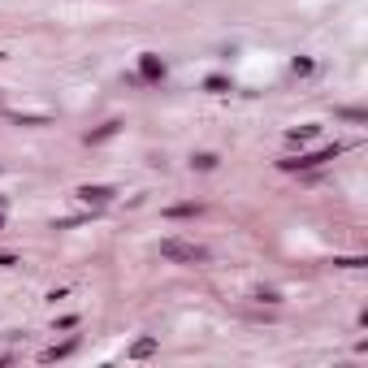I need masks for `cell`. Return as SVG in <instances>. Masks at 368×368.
<instances>
[{"label": "cell", "instance_id": "1", "mask_svg": "<svg viewBox=\"0 0 368 368\" xmlns=\"http://www.w3.org/2000/svg\"><path fill=\"white\" fill-rule=\"evenodd\" d=\"M161 256L182 260V264H200L204 260V247H191V243H161Z\"/></svg>", "mask_w": 368, "mask_h": 368}]
</instances>
